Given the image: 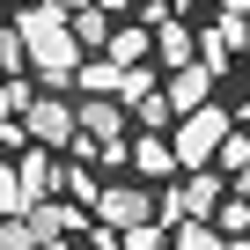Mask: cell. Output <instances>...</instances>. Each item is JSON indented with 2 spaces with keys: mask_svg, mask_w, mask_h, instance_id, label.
Returning <instances> with one entry per match:
<instances>
[{
  "mask_svg": "<svg viewBox=\"0 0 250 250\" xmlns=\"http://www.w3.org/2000/svg\"><path fill=\"white\" fill-rule=\"evenodd\" d=\"M22 22V37H30V66H37V81H74L81 74V37H74V8H59V0H30V8L15 15Z\"/></svg>",
  "mask_w": 250,
  "mask_h": 250,
  "instance_id": "cell-1",
  "label": "cell"
},
{
  "mask_svg": "<svg viewBox=\"0 0 250 250\" xmlns=\"http://www.w3.org/2000/svg\"><path fill=\"white\" fill-rule=\"evenodd\" d=\"M228 133H235V118H228V110H213V103L184 110V118H177V162H184V169H206V162H221Z\"/></svg>",
  "mask_w": 250,
  "mask_h": 250,
  "instance_id": "cell-2",
  "label": "cell"
},
{
  "mask_svg": "<svg viewBox=\"0 0 250 250\" xmlns=\"http://www.w3.org/2000/svg\"><path fill=\"white\" fill-rule=\"evenodd\" d=\"M221 206H228V191H221L213 169H191L177 191H162V221H169V228H177V221H213Z\"/></svg>",
  "mask_w": 250,
  "mask_h": 250,
  "instance_id": "cell-3",
  "label": "cell"
},
{
  "mask_svg": "<svg viewBox=\"0 0 250 250\" xmlns=\"http://www.w3.org/2000/svg\"><path fill=\"white\" fill-rule=\"evenodd\" d=\"M30 140L74 147V140H81V103H59V88H44V96L30 103Z\"/></svg>",
  "mask_w": 250,
  "mask_h": 250,
  "instance_id": "cell-4",
  "label": "cell"
},
{
  "mask_svg": "<svg viewBox=\"0 0 250 250\" xmlns=\"http://www.w3.org/2000/svg\"><path fill=\"white\" fill-rule=\"evenodd\" d=\"M96 221H103V228H140V221H162V199L140 191V184H103Z\"/></svg>",
  "mask_w": 250,
  "mask_h": 250,
  "instance_id": "cell-5",
  "label": "cell"
},
{
  "mask_svg": "<svg viewBox=\"0 0 250 250\" xmlns=\"http://www.w3.org/2000/svg\"><path fill=\"white\" fill-rule=\"evenodd\" d=\"M125 110H133L125 96H81V133L88 140H133L125 133Z\"/></svg>",
  "mask_w": 250,
  "mask_h": 250,
  "instance_id": "cell-6",
  "label": "cell"
},
{
  "mask_svg": "<svg viewBox=\"0 0 250 250\" xmlns=\"http://www.w3.org/2000/svg\"><path fill=\"white\" fill-rule=\"evenodd\" d=\"M213 81H221V74H213L206 59H184V66L169 74V103H177V118L199 110V103H213Z\"/></svg>",
  "mask_w": 250,
  "mask_h": 250,
  "instance_id": "cell-7",
  "label": "cell"
},
{
  "mask_svg": "<svg viewBox=\"0 0 250 250\" xmlns=\"http://www.w3.org/2000/svg\"><path fill=\"white\" fill-rule=\"evenodd\" d=\"M59 169H66V162H52V147H44V140H30V155H22V169H15V177H22V199H30V213L44 206V191L59 184Z\"/></svg>",
  "mask_w": 250,
  "mask_h": 250,
  "instance_id": "cell-8",
  "label": "cell"
},
{
  "mask_svg": "<svg viewBox=\"0 0 250 250\" xmlns=\"http://www.w3.org/2000/svg\"><path fill=\"white\" fill-rule=\"evenodd\" d=\"M133 169H140V177H169V169H184V162H177V140L140 133V140H133Z\"/></svg>",
  "mask_w": 250,
  "mask_h": 250,
  "instance_id": "cell-9",
  "label": "cell"
},
{
  "mask_svg": "<svg viewBox=\"0 0 250 250\" xmlns=\"http://www.w3.org/2000/svg\"><path fill=\"white\" fill-rule=\"evenodd\" d=\"M74 37H81V52H110L118 22H110V8H103V0H96V8H74Z\"/></svg>",
  "mask_w": 250,
  "mask_h": 250,
  "instance_id": "cell-10",
  "label": "cell"
},
{
  "mask_svg": "<svg viewBox=\"0 0 250 250\" xmlns=\"http://www.w3.org/2000/svg\"><path fill=\"white\" fill-rule=\"evenodd\" d=\"M155 52H162L169 66H184V59H199V37H191L177 15H162V22H155Z\"/></svg>",
  "mask_w": 250,
  "mask_h": 250,
  "instance_id": "cell-11",
  "label": "cell"
},
{
  "mask_svg": "<svg viewBox=\"0 0 250 250\" xmlns=\"http://www.w3.org/2000/svg\"><path fill=\"white\" fill-rule=\"evenodd\" d=\"M147 52H155L147 22H118V37H110V52H103V59H118V66H140Z\"/></svg>",
  "mask_w": 250,
  "mask_h": 250,
  "instance_id": "cell-12",
  "label": "cell"
},
{
  "mask_svg": "<svg viewBox=\"0 0 250 250\" xmlns=\"http://www.w3.org/2000/svg\"><path fill=\"white\" fill-rule=\"evenodd\" d=\"M169 243H177V250H228L221 221H177V228H169Z\"/></svg>",
  "mask_w": 250,
  "mask_h": 250,
  "instance_id": "cell-13",
  "label": "cell"
},
{
  "mask_svg": "<svg viewBox=\"0 0 250 250\" xmlns=\"http://www.w3.org/2000/svg\"><path fill=\"white\" fill-rule=\"evenodd\" d=\"M30 103H37V74H8L0 81V110L8 118H30Z\"/></svg>",
  "mask_w": 250,
  "mask_h": 250,
  "instance_id": "cell-14",
  "label": "cell"
},
{
  "mask_svg": "<svg viewBox=\"0 0 250 250\" xmlns=\"http://www.w3.org/2000/svg\"><path fill=\"white\" fill-rule=\"evenodd\" d=\"M0 250H44L37 221H30V213H8V221H0Z\"/></svg>",
  "mask_w": 250,
  "mask_h": 250,
  "instance_id": "cell-15",
  "label": "cell"
},
{
  "mask_svg": "<svg viewBox=\"0 0 250 250\" xmlns=\"http://www.w3.org/2000/svg\"><path fill=\"white\" fill-rule=\"evenodd\" d=\"M133 118L147 125V133H169V118H177V103H169V88H155L147 103H133Z\"/></svg>",
  "mask_w": 250,
  "mask_h": 250,
  "instance_id": "cell-16",
  "label": "cell"
},
{
  "mask_svg": "<svg viewBox=\"0 0 250 250\" xmlns=\"http://www.w3.org/2000/svg\"><path fill=\"white\" fill-rule=\"evenodd\" d=\"M118 96H125V103H147V96H155V66H147V59L125 66V74H118Z\"/></svg>",
  "mask_w": 250,
  "mask_h": 250,
  "instance_id": "cell-17",
  "label": "cell"
},
{
  "mask_svg": "<svg viewBox=\"0 0 250 250\" xmlns=\"http://www.w3.org/2000/svg\"><path fill=\"white\" fill-rule=\"evenodd\" d=\"M59 184H66V199H81V206L96 213V199H103V184H96V177H88L81 162H74V169H59Z\"/></svg>",
  "mask_w": 250,
  "mask_h": 250,
  "instance_id": "cell-18",
  "label": "cell"
},
{
  "mask_svg": "<svg viewBox=\"0 0 250 250\" xmlns=\"http://www.w3.org/2000/svg\"><path fill=\"white\" fill-rule=\"evenodd\" d=\"M118 235H125V250H162L169 221H140V228H118Z\"/></svg>",
  "mask_w": 250,
  "mask_h": 250,
  "instance_id": "cell-19",
  "label": "cell"
},
{
  "mask_svg": "<svg viewBox=\"0 0 250 250\" xmlns=\"http://www.w3.org/2000/svg\"><path fill=\"white\" fill-rule=\"evenodd\" d=\"M221 169H228V177H235V169H250V140H243V133H228V147H221Z\"/></svg>",
  "mask_w": 250,
  "mask_h": 250,
  "instance_id": "cell-20",
  "label": "cell"
},
{
  "mask_svg": "<svg viewBox=\"0 0 250 250\" xmlns=\"http://www.w3.org/2000/svg\"><path fill=\"white\" fill-rule=\"evenodd\" d=\"M221 15H235V22H250V0H221Z\"/></svg>",
  "mask_w": 250,
  "mask_h": 250,
  "instance_id": "cell-21",
  "label": "cell"
},
{
  "mask_svg": "<svg viewBox=\"0 0 250 250\" xmlns=\"http://www.w3.org/2000/svg\"><path fill=\"white\" fill-rule=\"evenodd\" d=\"M103 8H110V15H125V8H133V0H103Z\"/></svg>",
  "mask_w": 250,
  "mask_h": 250,
  "instance_id": "cell-22",
  "label": "cell"
},
{
  "mask_svg": "<svg viewBox=\"0 0 250 250\" xmlns=\"http://www.w3.org/2000/svg\"><path fill=\"white\" fill-rule=\"evenodd\" d=\"M44 250H74V243H66V235H52V243H44Z\"/></svg>",
  "mask_w": 250,
  "mask_h": 250,
  "instance_id": "cell-23",
  "label": "cell"
},
{
  "mask_svg": "<svg viewBox=\"0 0 250 250\" xmlns=\"http://www.w3.org/2000/svg\"><path fill=\"white\" fill-rule=\"evenodd\" d=\"M59 8H96V0H59Z\"/></svg>",
  "mask_w": 250,
  "mask_h": 250,
  "instance_id": "cell-24",
  "label": "cell"
},
{
  "mask_svg": "<svg viewBox=\"0 0 250 250\" xmlns=\"http://www.w3.org/2000/svg\"><path fill=\"white\" fill-rule=\"evenodd\" d=\"M228 250H250V243H243V235H228Z\"/></svg>",
  "mask_w": 250,
  "mask_h": 250,
  "instance_id": "cell-25",
  "label": "cell"
},
{
  "mask_svg": "<svg viewBox=\"0 0 250 250\" xmlns=\"http://www.w3.org/2000/svg\"><path fill=\"white\" fill-rule=\"evenodd\" d=\"M162 8H184V0H162Z\"/></svg>",
  "mask_w": 250,
  "mask_h": 250,
  "instance_id": "cell-26",
  "label": "cell"
},
{
  "mask_svg": "<svg viewBox=\"0 0 250 250\" xmlns=\"http://www.w3.org/2000/svg\"><path fill=\"white\" fill-rule=\"evenodd\" d=\"M243 52H250V37H243Z\"/></svg>",
  "mask_w": 250,
  "mask_h": 250,
  "instance_id": "cell-27",
  "label": "cell"
}]
</instances>
